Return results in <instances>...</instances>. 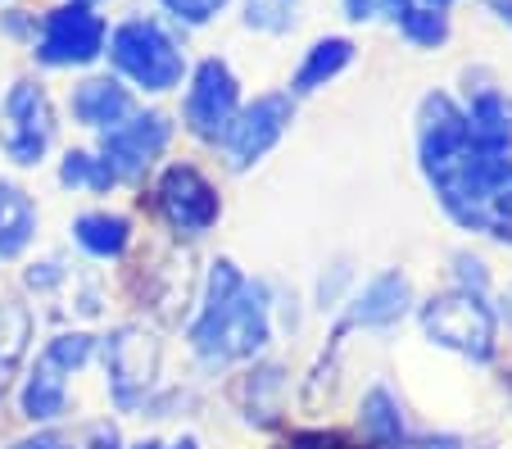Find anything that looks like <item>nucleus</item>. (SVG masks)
I'll return each instance as SVG.
<instances>
[{
  "label": "nucleus",
  "instance_id": "nucleus-1",
  "mask_svg": "<svg viewBox=\"0 0 512 449\" xmlns=\"http://www.w3.org/2000/svg\"><path fill=\"white\" fill-rule=\"evenodd\" d=\"M268 286L245 282L232 259H218L209 273L200 323L191 327V341L204 359H254L268 345Z\"/></svg>",
  "mask_w": 512,
  "mask_h": 449
},
{
  "label": "nucleus",
  "instance_id": "nucleus-2",
  "mask_svg": "<svg viewBox=\"0 0 512 449\" xmlns=\"http://www.w3.org/2000/svg\"><path fill=\"white\" fill-rule=\"evenodd\" d=\"M422 332L445 350H458L467 359H490L494 354V313L485 309L481 295L449 291L422 304Z\"/></svg>",
  "mask_w": 512,
  "mask_h": 449
},
{
  "label": "nucleus",
  "instance_id": "nucleus-3",
  "mask_svg": "<svg viewBox=\"0 0 512 449\" xmlns=\"http://www.w3.org/2000/svg\"><path fill=\"white\" fill-rule=\"evenodd\" d=\"M109 55L145 91H168L182 82V55H177V46L145 19L123 23L114 32V41H109Z\"/></svg>",
  "mask_w": 512,
  "mask_h": 449
},
{
  "label": "nucleus",
  "instance_id": "nucleus-4",
  "mask_svg": "<svg viewBox=\"0 0 512 449\" xmlns=\"http://www.w3.org/2000/svg\"><path fill=\"white\" fill-rule=\"evenodd\" d=\"M50 137H55V109H50L46 91L32 82H14L5 109H0V146L14 164H37L46 155Z\"/></svg>",
  "mask_w": 512,
  "mask_h": 449
},
{
  "label": "nucleus",
  "instance_id": "nucleus-5",
  "mask_svg": "<svg viewBox=\"0 0 512 449\" xmlns=\"http://www.w3.org/2000/svg\"><path fill=\"white\" fill-rule=\"evenodd\" d=\"M236 114H241V96H236L232 69L223 59H204L186 91V127L204 141H227Z\"/></svg>",
  "mask_w": 512,
  "mask_h": 449
},
{
  "label": "nucleus",
  "instance_id": "nucleus-6",
  "mask_svg": "<svg viewBox=\"0 0 512 449\" xmlns=\"http://www.w3.org/2000/svg\"><path fill=\"white\" fill-rule=\"evenodd\" d=\"M105 46V23L87 10V5H64L46 19L37 41V59L41 64H87V59L100 55Z\"/></svg>",
  "mask_w": 512,
  "mask_h": 449
},
{
  "label": "nucleus",
  "instance_id": "nucleus-7",
  "mask_svg": "<svg viewBox=\"0 0 512 449\" xmlns=\"http://www.w3.org/2000/svg\"><path fill=\"white\" fill-rule=\"evenodd\" d=\"M155 363H159V345L145 332H136V327H118L105 341V372H109V386H114V400L123 409H132L150 391Z\"/></svg>",
  "mask_w": 512,
  "mask_h": 449
},
{
  "label": "nucleus",
  "instance_id": "nucleus-8",
  "mask_svg": "<svg viewBox=\"0 0 512 449\" xmlns=\"http://www.w3.org/2000/svg\"><path fill=\"white\" fill-rule=\"evenodd\" d=\"M290 118V96H259L245 114H236L232 132H227V155H232V168H250L286 137Z\"/></svg>",
  "mask_w": 512,
  "mask_h": 449
},
{
  "label": "nucleus",
  "instance_id": "nucleus-9",
  "mask_svg": "<svg viewBox=\"0 0 512 449\" xmlns=\"http://www.w3.org/2000/svg\"><path fill=\"white\" fill-rule=\"evenodd\" d=\"M173 127L164 114H132L127 123H118L114 132H105V164L114 168V177H141L145 168L164 155Z\"/></svg>",
  "mask_w": 512,
  "mask_h": 449
},
{
  "label": "nucleus",
  "instance_id": "nucleus-10",
  "mask_svg": "<svg viewBox=\"0 0 512 449\" xmlns=\"http://www.w3.org/2000/svg\"><path fill=\"white\" fill-rule=\"evenodd\" d=\"M159 209H164L168 223L186 236L209 232V227L218 223V196H213V186L204 182L191 164H173L159 177Z\"/></svg>",
  "mask_w": 512,
  "mask_h": 449
},
{
  "label": "nucleus",
  "instance_id": "nucleus-11",
  "mask_svg": "<svg viewBox=\"0 0 512 449\" xmlns=\"http://www.w3.org/2000/svg\"><path fill=\"white\" fill-rule=\"evenodd\" d=\"M417 146H422V168L449 164L454 155L467 150V118L458 114V105L449 96H426L422 118H417Z\"/></svg>",
  "mask_w": 512,
  "mask_h": 449
},
{
  "label": "nucleus",
  "instance_id": "nucleus-12",
  "mask_svg": "<svg viewBox=\"0 0 512 449\" xmlns=\"http://www.w3.org/2000/svg\"><path fill=\"white\" fill-rule=\"evenodd\" d=\"M408 304H413V282L404 273H381L363 286V295L354 300L340 332H349V327H390L408 313Z\"/></svg>",
  "mask_w": 512,
  "mask_h": 449
},
{
  "label": "nucleus",
  "instance_id": "nucleus-13",
  "mask_svg": "<svg viewBox=\"0 0 512 449\" xmlns=\"http://www.w3.org/2000/svg\"><path fill=\"white\" fill-rule=\"evenodd\" d=\"M73 114H78V123H87V127L114 132L118 123L132 118V96H127L118 82H109V78H91V82H82V87L73 91Z\"/></svg>",
  "mask_w": 512,
  "mask_h": 449
},
{
  "label": "nucleus",
  "instance_id": "nucleus-14",
  "mask_svg": "<svg viewBox=\"0 0 512 449\" xmlns=\"http://www.w3.org/2000/svg\"><path fill=\"white\" fill-rule=\"evenodd\" d=\"M463 118H467V141L476 150H485V155H512V105L503 96L485 91V96H476L472 114H463Z\"/></svg>",
  "mask_w": 512,
  "mask_h": 449
},
{
  "label": "nucleus",
  "instance_id": "nucleus-15",
  "mask_svg": "<svg viewBox=\"0 0 512 449\" xmlns=\"http://www.w3.org/2000/svg\"><path fill=\"white\" fill-rule=\"evenodd\" d=\"M32 232H37V209H32L28 191L0 182V259L28 250Z\"/></svg>",
  "mask_w": 512,
  "mask_h": 449
},
{
  "label": "nucleus",
  "instance_id": "nucleus-16",
  "mask_svg": "<svg viewBox=\"0 0 512 449\" xmlns=\"http://www.w3.org/2000/svg\"><path fill=\"white\" fill-rule=\"evenodd\" d=\"M64 400H68V391H64V368H55V363L41 354L37 372H32L28 386H23V418L50 422V418H59V413H64Z\"/></svg>",
  "mask_w": 512,
  "mask_h": 449
},
{
  "label": "nucleus",
  "instance_id": "nucleus-17",
  "mask_svg": "<svg viewBox=\"0 0 512 449\" xmlns=\"http://www.w3.org/2000/svg\"><path fill=\"white\" fill-rule=\"evenodd\" d=\"M32 341V313L19 300L0 304V386H10V377L23 368Z\"/></svg>",
  "mask_w": 512,
  "mask_h": 449
},
{
  "label": "nucleus",
  "instance_id": "nucleus-18",
  "mask_svg": "<svg viewBox=\"0 0 512 449\" xmlns=\"http://www.w3.org/2000/svg\"><path fill=\"white\" fill-rule=\"evenodd\" d=\"M349 59H354V41H345V37L318 41V46L309 50V59H304V69L295 73V91H318V87H327V82L349 64Z\"/></svg>",
  "mask_w": 512,
  "mask_h": 449
},
{
  "label": "nucleus",
  "instance_id": "nucleus-19",
  "mask_svg": "<svg viewBox=\"0 0 512 449\" xmlns=\"http://www.w3.org/2000/svg\"><path fill=\"white\" fill-rule=\"evenodd\" d=\"M73 236H78V245L87 254H96V259H114V254L127 250V218L118 214H82L78 223H73Z\"/></svg>",
  "mask_w": 512,
  "mask_h": 449
},
{
  "label": "nucleus",
  "instance_id": "nucleus-20",
  "mask_svg": "<svg viewBox=\"0 0 512 449\" xmlns=\"http://www.w3.org/2000/svg\"><path fill=\"white\" fill-rule=\"evenodd\" d=\"M363 431H368V440L372 445H381V449H399L404 445V418H399V404L390 400V391H368L363 395Z\"/></svg>",
  "mask_w": 512,
  "mask_h": 449
},
{
  "label": "nucleus",
  "instance_id": "nucleus-21",
  "mask_svg": "<svg viewBox=\"0 0 512 449\" xmlns=\"http://www.w3.org/2000/svg\"><path fill=\"white\" fill-rule=\"evenodd\" d=\"M59 182L64 186H96V191H105L109 182H118L114 168L105 164V159L87 155V150H73V155L64 159V168H59Z\"/></svg>",
  "mask_w": 512,
  "mask_h": 449
},
{
  "label": "nucleus",
  "instance_id": "nucleus-22",
  "mask_svg": "<svg viewBox=\"0 0 512 449\" xmlns=\"http://www.w3.org/2000/svg\"><path fill=\"white\" fill-rule=\"evenodd\" d=\"M300 0H245V23L259 32H286L295 23Z\"/></svg>",
  "mask_w": 512,
  "mask_h": 449
},
{
  "label": "nucleus",
  "instance_id": "nucleus-23",
  "mask_svg": "<svg viewBox=\"0 0 512 449\" xmlns=\"http://www.w3.org/2000/svg\"><path fill=\"white\" fill-rule=\"evenodd\" d=\"M399 23H404V32L417 41V46H440V41L449 37V23L440 10H413V5H408Z\"/></svg>",
  "mask_w": 512,
  "mask_h": 449
},
{
  "label": "nucleus",
  "instance_id": "nucleus-24",
  "mask_svg": "<svg viewBox=\"0 0 512 449\" xmlns=\"http://www.w3.org/2000/svg\"><path fill=\"white\" fill-rule=\"evenodd\" d=\"M481 232L499 236V241H512V173L503 177L499 186H494L490 205H485V223H481Z\"/></svg>",
  "mask_w": 512,
  "mask_h": 449
},
{
  "label": "nucleus",
  "instance_id": "nucleus-25",
  "mask_svg": "<svg viewBox=\"0 0 512 449\" xmlns=\"http://www.w3.org/2000/svg\"><path fill=\"white\" fill-rule=\"evenodd\" d=\"M46 359L55 363V368H64V372L82 368V363L91 359V336H87V332H68V336H55V341L46 345Z\"/></svg>",
  "mask_w": 512,
  "mask_h": 449
},
{
  "label": "nucleus",
  "instance_id": "nucleus-26",
  "mask_svg": "<svg viewBox=\"0 0 512 449\" xmlns=\"http://www.w3.org/2000/svg\"><path fill=\"white\" fill-rule=\"evenodd\" d=\"M349 19H377V14H390V19H404L408 0H345Z\"/></svg>",
  "mask_w": 512,
  "mask_h": 449
},
{
  "label": "nucleus",
  "instance_id": "nucleus-27",
  "mask_svg": "<svg viewBox=\"0 0 512 449\" xmlns=\"http://www.w3.org/2000/svg\"><path fill=\"white\" fill-rule=\"evenodd\" d=\"M164 5L177 14V19H186V23H204V19H213V14L223 10L227 0H164Z\"/></svg>",
  "mask_w": 512,
  "mask_h": 449
},
{
  "label": "nucleus",
  "instance_id": "nucleus-28",
  "mask_svg": "<svg viewBox=\"0 0 512 449\" xmlns=\"http://www.w3.org/2000/svg\"><path fill=\"white\" fill-rule=\"evenodd\" d=\"M73 449H123V440H118V431L109 422H96V427H87V440Z\"/></svg>",
  "mask_w": 512,
  "mask_h": 449
},
{
  "label": "nucleus",
  "instance_id": "nucleus-29",
  "mask_svg": "<svg viewBox=\"0 0 512 449\" xmlns=\"http://www.w3.org/2000/svg\"><path fill=\"white\" fill-rule=\"evenodd\" d=\"M458 268H463L467 291L481 295V286H485V268H481V259H467V254H458Z\"/></svg>",
  "mask_w": 512,
  "mask_h": 449
},
{
  "label": "nucleus",
  "instance_id": "nucleus-30",
  "mask_svg": "<svg viewBox=\"0 0 512 449\" xmlns=\"http://www.w3.org/2000/svg\"><path fill=\"white\" fill-rule=\"evenodd\" d=\"M399 449H463V440H454V436H422V440L399 445Z\"/></svg>",
  "mask_w": 512,
  "mask_h": 449
},
{
  "label": "nucleus",
  "instance_id": "nucleus-31",
  "mask_svg": "<svg viewBox=\"0 0 512 449\" xmlns=\"http://www.w3.org/2000/svg\"><path fill=\"white\" fill-rule=\"evenodd\" d=\"M290 449H345L336 436H295V445Z\"/></svg>",
  "mask_w": 512,
  "mask_h": 449
},
{
  "label": "nucleus",
  "instance_id": "nucleus-32",
  "mask_svg": "<svg viewBox=\"0 0 512 449\" xmlns=\"http://www.w3.org/2000/svg\"><path fill=\"white\" fill-rule=\"evenodd\" d=\"M14 449H73V445H64L59 436H32V440H19Z\"/></svg>",
  "mask_w": 512,
  "mask_h": 449
},
{
  "label": "nucleus",
  "instance_id": "nucleus-33",
  "mask_svg": "<svg viewBox=\"0 0 512 449\" xmlns=\"http://www.w3.org/2000/svg\"><path fill=\"white\" fill-rule=\"evenodd\" d=\"M173 449H200V445H195V440H191V436H186V440H177V445H173Z\"/></svg>",
  "mask_w": 512,
  "mask_h": 449
},
{
  "label": "nucleus",
  "instance_id": "nucleus-34",
  "mask_svg": "<svg viewBox=\"0 0 512 449\" xmlns=\"http://www.w3.org/2000/svg\"><path fill=\"white\" fill-rule=\"evenodd\" d=\"M132 449H164L159 440H141V445H132Z\"/></svg>",
  "mask_w": 512,
  "mask_h": 449
},
{
  "label": "nucleus",
  "instance_id": "nucleus-35",
  "mask_svg": "<svg viewBox=\"0 0 512 449\" xmlns=\"http://www.w3.org/2000/svg\"><path fill=\"white\" fill-rule=\"evenodd\" d=\"M503 304H508V309H503V313H508V318H512V286H508V295H503Z\"/></svg>",
  "mask_w": 512,
  "mask_h": 449
},
{
  "label": "nucleus",
  "instance_id": "nucleus-36",
  "mask_svg": "<svg viewBox=\"0 0 512 449\" xmlns=\"http://www.w3.org/2000/svg\"><path fill=\"white\" fill-rule=\"evenodd\" d=\"M0 400H5V386H0Z\"/></svg>",
  "mask_w": 512,
  "mask_h": 449
},
{
  "label": "nucleus",
  "instance_id": "nucleus-37",
  "mask_svg": "<svg viewBox=\"0 0 512 449\" xmlns=\"http://www.w3.org/2000/svg\"><path fill=\"white\" fill-rule=\"evenodd\" d=\"M431 5H445V0H431Z\"/></svg>",
  "mask_w": 512,
  "mask_h": 449
}]
</instances>
